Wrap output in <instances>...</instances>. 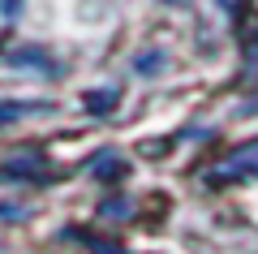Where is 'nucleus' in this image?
Instances as JSON below:
<instances>
[{"label": "nucleus", "mask_w": 258, "mask_h": 254, "mask_svg": "<svg viewBox=\"0 0 258 254\" xmlns=\"http://www.w3.org/2000/svg\"><path fill=\"white\" fill-rule=\"evenodd\" d=\"M112 99H116V91H91V95H86V108H91V112H108Z\"/></svg>", "instance_id": "4"}, {"label": "nucleus", "mask_w": 258, "mask_h": 254, "mask_svg": "<svg viewBox=\"0 0 258 254\" xmlns=\"http://www.w3.org/2000/svg\"><path fill=\"white\" fill-rule=\"evenodd\" d=\"M95 177H103V181H116V177H125V160H120L116 151L95 155Z\"/></svg>", "instance_id": "2"}, {"label": "nucleus", "mask_w": 258, "mask_h": 254, "mask_svg": "<svg viewBox=\"0 0 258 254\" xmlns=\"http://www.w3.org/2000/svg\"><path fill=\"white\" fill-rule=\"evenodd\" d=\"M232 177H258V142H245V146H237L228 160H220L215 181H232Z\"/></svg>", "instance_id": "1"}, {"label": "nucleus", "mask_w": 258, "mask_h": 254, "mask_svg": "<svg viewBox=\"0 0 258 254\" xmlns=\"http://www.w3.org/2000/svg\"><path fill=\"white\" fill-rule=\"evenodd\" d=\"M26 112H43L35 104H0V121H13V117H26Z\"/></svg>", "instance_id": "5"}, {"label": "nucleus", "mask_w": 258, "mask_h": 254, "mask_svg": "<svg viewBox=\"0 0 258 254\" xmlns=\"http://www.w3.org/2000/svg\"><path fill=\"white\" fill-rule=\"evenodd\" d=\"M5 13H18V0H5Z\"/></svg>", "instance_id": "6"}, {"label": "nucleus", "mask_w": 258, "mask_h": 254, "mask_svg": "<svg viewBox=\"0 0 258 254\" xmlns=\"http://www.w3.org/2000/svg\"><path fill=\"white\" fill-rule=\"evenodd\" d=\"M172 5H181V0H172Z\"/></svg>", "instance_id": "7"}, {"label": "nucleus", "mask_w": 258, "mask_h": 254, "mask_svg": "<svg viewBox=\"0 0 258 254\" xmlns=\"http://www.w3.org/2000/svg\"><path fill=\"white\" fill-rule=\"evenodd\" d=\"M43 61H47L43 52H18V56H13V65H18V69H39V73H52Z\"/></svg>", "instance_id": "3"}]
</instances>
